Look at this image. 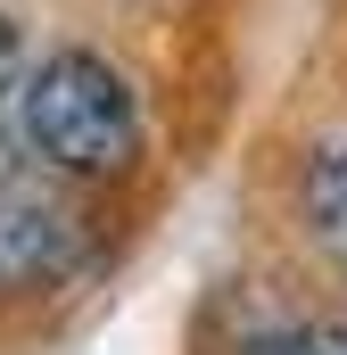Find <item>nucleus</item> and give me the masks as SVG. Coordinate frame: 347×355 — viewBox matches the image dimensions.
<instances>
[{
	"label": "nucleus",
	"instance_id": "obj_5",
	"mask_svg": "<svg viewBox=\"0 0 347 355\" xmlns=\"http://www.w3.org/2000/svg\"><path fill=\"white\" fill-rule=\"evenodd\" d=\"M25 67H33V58H25V25L0 8V107H17V83H25Z\"/></svg>",
	"mask_w": 347,
	"mask_h": 355
},
{
	"label": "nucleus",
	"instance_id": "obj_1",
	"mask_svg": "<svg viewBox=\"0 0 347 355\" xmlns=\"http://www.w3.org/2000/svg\"><path fill=\"white\" fill-rule=\"evenodd\" d=\"M17 132H25V157L50 182L108 190V182H133L149 157V99L108 50L58 42L17 83Z\"/></svg>",
	"mask_w": 347,
	"mask_h": 355
},
{
	"label": "nucleus",
	"instance_id": "obj_2",
	"mask_svg": "<svg viewBox=\"0 0 347 355\" xmlns=\"http://www.w3.org/2000/svg\"><path fill=\"white\" fill-rule=\"evenodd\" d=\"M91 265H99V223L67 182L50 174L0 182V314L75 289Z\"/></svg>",
	"mask_w": 347,
	"mask_h": 355
},
{
	"label": "nucleus",
	"instance_id": "obj_3",
	"mask_svg": "<svg viewBox=\"0 0 347 355\" xmlns=\"http://www.w3.org/2000/svg\"><path fill=\"white\" fill-rule=\"evenodd\" d=\"M289 215H298V240L306 257L347 281V124H331L306 157H298V182H289Z\"/></svg>",
	"mask_w": 347,
	"mask_h": 355
},
{
	"label": "nucleus",
	"instance_id": "obj_4",
	"mask_svg": "<svg viewBox=\"0 0 347 355\" xmlns=\"http://www.w3.org/2000/svg\"><path fill=\"white\" fill-rule=\"evenodd\" d=\"M232 355H347V322H314V314H281V322H257L240 331Z\"/></svg>",
	"mask_w": 347,
	"mask_h": 355
}]
</instances>
